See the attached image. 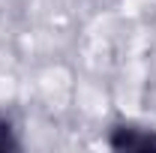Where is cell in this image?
I'll use <instances>...</instances> for the list:
<instances>
[{
  "instance_id": "7a4b0ae2",
  "label": "cell",
  "mask_w": 156,
  "mask_h": 153,
  "mask_svg": "<svg viewBox=\"0 0 156 153\" xmlns=\"http://www.w3.org/2000/svg\"><path fill=\"white\" fill-rule=\"evenodd\" d=\"M18 147H21V141L15 138V126H12V120L0 111V153L18 150Z\"/></svg>"
},
{
  "instance_id": "6da1fadb",
  "label": "cell",
  "mask_w": 156,
  "mask_h": 153,
  "mask_svg": "<svg viewBox=\"0 0 156 153\" xmlns=\"http://www.w3.org/2000/svg\"><path fill=\"white\" fill-rule=\"evenodd\" d=\"M108 144L114 150H156V129L135 126V123H120L111 129Z\"/></svg>"
}]
</instances>
